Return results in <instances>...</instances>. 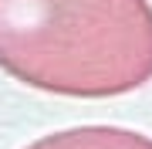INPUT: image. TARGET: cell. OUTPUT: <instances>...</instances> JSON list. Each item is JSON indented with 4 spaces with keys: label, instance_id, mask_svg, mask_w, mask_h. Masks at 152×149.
Masks as SVG:
<instances>
[{
    "label": "cell",
    "instance_id": "2",
    "mask_svg": "<svg viewBox=\"0 0 152 149\" xmlns=\"http://www.w3.org/2000/svg\"><path fill=\"white\" fill-rule=\"evenodd\" d=\"M24 149H152V139L125 126H71Z\"/></svg>",
    "mask_w": 152,
    "mask_h": 149
},
{
    "label": "cell",
    "instance_id": "1",
    "mask_svg": "<svg viewBox=\"0 0 152 149\" xmlns=\"http://www.w3.org/2000/svg\"><path fill=\"white\" fill-rule=\"evenodd\" d=\"M0 71L64 98H115L152 81L149 0H0Z\"/></svg>",
    "mask_w": 152,
    "mask_h": 149
}]
</instances>
